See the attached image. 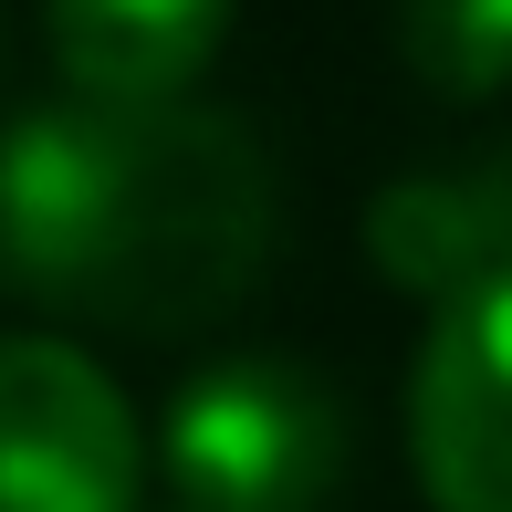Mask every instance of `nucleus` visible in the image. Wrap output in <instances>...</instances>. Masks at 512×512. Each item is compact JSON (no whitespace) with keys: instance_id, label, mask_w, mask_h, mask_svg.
<instances>
[{"instance_id":"obj_3","label":"nucleus","mask_w":512,"mask_h":512,"mask_svg":"<svg viewBox=\"0 0 512 512\" xmlns=\"http://www.w3.org/2000/svg\"><path fill=\"white\" fill-rule=\"evenodd\" d=\"M147 439L84 345L0 335V512H136Z\"/></svg>"},{"instance_id":"obj_2","label":"nucleus","mask_w":512,"mask_h":512,"mask_svg":"<svg viewBox=\"0 0 512 512\" xmlns=\"http://www.w3.org/2000/svg\"><path fill=\"white\" fill-rule=\"evenodd\" d=\"M345 398L293 356H220L168 398L157 460L189 512H324L345 492Z\"/></svg>"},{"instance_id":"obj_5","label":"nucleus","mask_w":512,"mask_h":512,"mask_svg":"<svg viewBox=\"0 0 512 512\" xmlns=\"http://www.w3.org/2000/svg\"><path fill=\"white\" fill-rule=\"evenodd\" d=\"M366 251H377L387 283L429 293V304H460V293L502 283L512 272V157H492V168H418L398 189H377Z\"/></svg>"},{"instance_id":"obj_6","label":"nucleus","mask_w":512,"mask_h":512,"mask_svg":"<svg viewBox=\"0 0 512 512\" xmlns=\"http://www.w3.org/2000/svg\"><path fill=\"white\" fill-rule=\"evenodd\" d=\"M42 21L74 95H189L230 32V0H42Z\"/></svg>"},{"instance_id":"obj_1","label":"nucleus","mask_w":512,"mask_h":512,"mask_svg":"<svg viewBox=\"0 0 512 512\" xmlns=\"http://www.w3.org/2000/svg\"><path fill=\"white\" fill-rule=\"evenodd\" d=\"M272 262V157L189 95H74L0 136V272L115 335H199Z\"/></svg>"},{"instance_id":"obj_4","label":"nucleus","mask_w":512,"mask_h":512,"mask_svg":"<svg viewBox=\"0 0 512 512\" xmlns=\"http://www.w3.org/2000/svg\"><path fill=\"white\" fill-rule=\"evenodd\" d=\"M408 460L429 512H512V272L429 314L408 366Z\"/></svg>"},{"instance_id":"obj_7","label":"nucleus","mask_w":512,"mask_h":512,"mask_svg":"<svg viewBox=\"0 0 512 512\" xmlns=\"http://www.w3.org/2000/svg\"><path fill=\"white\" fill-rule=\"evenodd\" d=\"M398 53L429 95L481 105L512 84V0H398Z\"/></svg>"}]
</instances>
